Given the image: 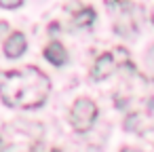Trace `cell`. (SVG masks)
Masks as SVG:
<instances>
[{
  "label": "cell",
  "mask_w": 154,
  "mask_h": 152,
  "mask_svg": "<svg viewBox=\"0 0 154 152\" xmlns=\"http://www.w3.org/2000/svg\"><path fill=\"white\" fill-rule=\"evenodd\" d=\"M51 152H59V150H51Z\"/></svg>",
  "instance_id": "cell-15"
},
{
  "label": "cell",
  "mask_w": 154,
  "mask_h": 152,
  "mask_svg": "<svg viewBox=\"0 0 154 152\" xmlns=\"http://www.w3.org/2000/svg\"><path fill=\"white\" fill-rule=\"evenodd\" d=\"M45 57H47L53 66H63V64L68 61V51L63 49L61 42L53 40V42L47 45V49H45Z\"/></svg>",
  "instance_id": "cell-5"
},
{
  "label": "cell",
  "mask_w": 154,
  "mask_h": 152,
  "mask_svg": "<svg viewBox=\"0 0 154 152\" xmlns=\"http://www.w3.org/2000/svg\"><path fill=\"white\" fill-rule=\"evenodd\" d=\"M26 47H28L26 36H23L21 32H13V34L5 40V55H7L9 59H17V57H21V55L26 53Z\"/></svg>",
  "instance_id": "cell-4"
},
{
  "label": "cell",
  "mask_w": 154,
  "mask_h": 152,
  "mask_svg": "<svg viewBox=\"0 0 154 152\" xmlns=\"http://www.w3.org/2000/svg\"><path fill=\"white\" fill-rule=\"evenodd\" d=\"M95 118H97V106H95L93 99L80 97V99L74 101V106L70 110V125H72L74 131H78V133L89 131L93 127Z\"/></svg>",
  "instance_id": "cell-2"
},
{
  "label": "cell",
  "mask_w": 154,
  "mask_h": 152,
  "mask_svg": "<svg viewBox=\"0 0 154 152\" xmlns=\"http://www.w3.org/2000/svg\"><path fill=\"white\" fill-rule=\"evenodd\" d=\"M143 125H146V118H143L141 114H129V116L125 118V129H127V131L143 133V131H146Z\"/></svg>",
  "instance_id": "cell-8"
},
{
  "label": "cell",
  "mask_w": 154,
  "mask_h": 152,
  "mask_svg": "<svg viewBox=\"0 0 154 152\" xmlns=\"http://www.w3.org/2000/svg\"><path fill=\"white\" fill-rule=\"evenodd\" d=\"M120 152H139V150H133V148H122Z\"/></svg>",
  "instance_id": "cell-13"
},
{
  "label": "cell",
  "mask_w": 154,
  "mask_h": 152,
  "mask_svg": "<svg viewBox=\"0 0 154 152\" xmlns=\"http://www.w3.org/2000/svg\"><path fill=\"white\" fill-rule=\"evenodd\" d=\"M21 5V0H0V7L2 9H15Z\"/></svg>",
  "instance_id": "cell-10"
},
{
  "label": "cell",
  "mask_w": 154,
  "mask_h": 152,
  "mask_svg": "<svg viewBox=\"0 0 154 152\" xmlns=\"http://www.w3.org/2000/svg\"><path fill=\"white\" fill-rule=\"evenodd\" d=\"M133 30H135L133 19H131L127 13H120V15L116 17V32H120L122 36H131V34H133Z\"/></svg>",
  "instance_id": "cell-7"
},
{
  "label": "cell",
  "mask_w": 154,
  "mask_h": 152,
  "mask_svg": "<svg viewBox=\"0 0 154 152\" xmlns=\"http://www.w3.org/2000/svg\"><path fill=\"white\" fill-rule=\"evenodd\" d=\"M74 26L76 28H87V26H91L93 21H95V11L89 7V9H82V11H78L76 15H74Z\"/></svg>",
  "instance_id": "cell-6"
},
{
  "label": "cell",
  "mask_w": 154,
  "mask_h": 152,
  "mask_svg": "<svg viewBox=\"0 0 154 152\" xmlns=\"http://www.w3.org/2000/svg\"><path fill=\"white\" fill-rule=\"evenodd\" d=\"M150 19H152V23H154V9H152V15H150Z\"/></svg>",
  "instance_id": "cell-14"
},
{
  "label": "cell",
  "mask_w": 154,
  "mask_h": 152,
  "mask_svg": "<svg viewBox=\"0 0 154 152\" xmlns=\"http://www.w3.org/2000/svg\"><path fill=\"white\" fill-rule=\"evenodd\" d=\"M0 152H32V146L30 144H9Z\"/></svg>",
  "instance_id": "cell-9"
},
{
  "label": "cell",
  "mask_w": 154,
  "mask_h": 152,
  "mask_svg": "<svg viewBox=\"0 0 154 152\" xmlns=\"http://www.w3.org/2000/svg\"><path fill=\"white\" fill-rule=\"evenodd\" d=\"M51 93V80L34 66L0 74V99L11 108H38Z\"/></svg>",
  "instance_id": "cell-1"
},
{
  "label": "cell",
  "mask_w": 154,
  "mask_h": 152,
  "mask_svg": "<svg viewBox=\"0 0 154 152\" xmlns=\"http://www.w3.org/2000/svg\"><path fill=\"white\" fill-rule=\"evenodd\" d=\"M7 34H9V23L7 21H0V40H2Z\"/></svg>",
  "instance_id": "cell-11"
},
{
  "label": "cell",
  "mask_w": 154,
  "mask_h": 152,
  "mask_svg": "<svg viewBox=\"0 0 154 152\" xmlns=\"http://www.w3.org/2000/svg\"><path fill=\"white\" fill-rule=\"evenodd\" d=\"M116 68H118V61H116L114 53H103V55L97 57V61H95L91 74H93L95 80H103V78L112 76V74L116 72Z\"/></svg>",
  "instance_id": "cell-3"
},
{
  "label": "cell",
  "mask_w": 154,
  "mask_h": 152,
  "mask_svg": "<svg viewBox=\"0 0 154 152\" xmlns=\"http://www.w3.org/2000/svg\"><path fill=\"white\" fill-rule=\"evenodd\" d=\"M143 137H146L150 144H154V129H148V131H143Z\"/></svg>",
  "instance_id": "cell-12"
}]
</instances>
